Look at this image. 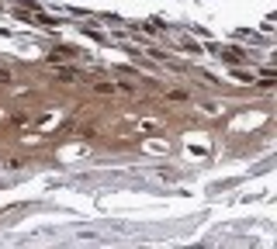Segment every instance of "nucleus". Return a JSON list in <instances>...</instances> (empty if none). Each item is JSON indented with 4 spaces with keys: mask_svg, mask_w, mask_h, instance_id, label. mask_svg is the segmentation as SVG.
Returning a JSON list of instances; mask_svg holds the SVG:
<instances>
[{
    "mask_svg": "<svg viewBox=\"0 0 277 249\" xmlns=\"http://www.w3.org/2000/svg\"><path fill=\"white\" fill-rule=\"evenodd\" d=\"M11 83H14V73L7 66H0V87H11Z\"/></svg>",
    "mask_w": 277,
    "mask_h": 249,
    "instance_id": "nucleus-1",
    "label": "nucleus"
},
{
    "mask_svg": "<svg viewBox=\"0 0 277 249\" xmlns=\"http://www.w3.org/2000/svg\"><path fill=\"white\" fill-rule=\"evenodd\" d=\"M56 76H59V80H76V73H73V70H63V66H56Z\"/></svg>",
    "mask_w": 277,
    "mask_h": 249,
    "instance_id": "nucleus-2",
    "label": "nucleus"
},
{
    "mask_svg": "<svg viewBox=\"0 0 277 249\" xmlns=\"http://www.w3.org/2000/svg\"><path fill=\"white\" fill-rule=\"evenodd\" d=\"M94 90H97V94H114V90H118V83H97Z\"/></svg>",
    "mask_w": 277,
    "mask_h": 249,
    "instance_id": "nucleus-3",
    "label": "nucleus"
}]
</instances>
